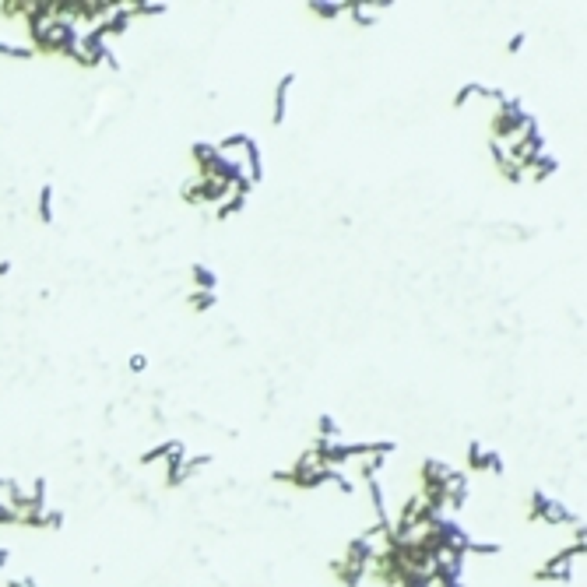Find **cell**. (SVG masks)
Wrapping results in <instances>:
<instances>
[{"mask_svg": "<svg viewBox=\"0 0 587 587\" xmlns=\"http://www.w3.org/2000/svg\"><path fill=\"white\" fill-rule=\"evenodd\" d=\"M531 520H545V524H580L560 500L545 496L542 489H535V496H531Z\"/></svg>", "mask_w": 587, "mask_h": 587, "instance_id": "1", "label": "cell"}, {"mask_svg": "<svg viewBox=\"0 0 587 587\" xmlns=\"http://www.w3.org/2000/svg\"><path fill=\"white\" fill-rule=\"evenodd\" d=\"M580 552H584V542H580L577 549H566V552H560V555H552L545 566L535 570V577H538V580H555V584H570V580H573V555H580Z\"/></svg>", "mask_w": 587, "mask_h": 587, "instance_id": "2", "label": "cell"}, {"mask_svg": "<svg viewBox=\"0 0 587 587\" xmlns=\"http://www.w3.org/2000/svg\"><path fill=\"white\" fill-rule=\"evenodd\" d=\"M296 85V74H282L274 88V123H285V109H289V88Z\"/></svg>", "mask_w": 587, "mask_h": 587, "instance_id": "3", "label": "cell"}, {"mask_svg": "<svg viewBox=\"0 0 587 587\" xmlns=\"http://www.w3.org/2000/svg\"><path fill=\"white\" fill-rule=\"evenodd\" d=\"M334 573L342 577L345 587H359V580L369 573V566H359V563H352V560H337V563H334Z\"/></svg>", "mask_w": 587, "mask_h": 587, "instance_id": "4", "label": "cell"}, {"mask_svg": "<svg viewBox=\"0 0 587 587\" xmlns=\"http://www.w3.org/2000/svg\"><path fill=\"white\" fill-rule=\"evenodd\" d=\"M243 151H246V162H250V183H261L264 179V162H261V144L250 137L243 144Z\"/></svg>", "mask_w": 587, "mask_h": 587, "instance_id": "5", "label": "cell"}, {"mask_svg": "<svg viewBox=\"0 0 587 587\" xmlns=\"http://www.w3.org/2000/svg\"><path fill=\"white\" fill-rule=\"evenodd\" d=\"M131 14H134V8H116V11H113V18H106V21H102L106 36H120V32H127Z\"/></svg>", "mask_w": 587, "mask_h": 587, "instance_id": "6", "label": "cell"}, {"mask_svg": "<svg viewBox=\"0 0 587 587\" xmlns=\"http://www.w3.org/2000/svg\"><path fill=\"white\" fill-rule=\"evenodd\" d=\"M183 457H187V447L176 443L173 454H169V475H166L169 485H179V482H183Z\"/></svg>", "mask_w": 587, "mask_h": 587, "instance_id": "7", "label": "cell"}, {"mask_svg": "<svg viewBox=\"0 0 587 587\" xmlns=\"http://www.w3.org/2000/svg\"><path fill=\"white\" fill-rule=\"evenodd\" d=\"M194 285H197V292H214L219 274H214L208 264H194Z\"/></svg>", "mask_w": 587, "mask_h": 587, "instance_id": "8", "label": "cell"}, {"mask_svg": "<svg viewBox=\"0 0 587 587\" xmlns=\"http://www.w3.org/2000/svg\"><path fill=\"white\" fill-rule=\"evenodd\" d=\"M531 166H535V173H531V176H535V179L542 183V179H549V176H552L555 169H560V159H555V155H538V159H535Z\"/></svg>", "mask_w": 587, "mask_h": 587, "instance_id": "9", "label": "cell"}, {"mask_svg": "<svg viewBox=\"0 0 587 587\" xmlns=\"http://www.w3.org/2000/svg\"><path fill=\"white\" fill-rule=\"evenodd\" d=\"M190 151H194V159H197L201 173H204V169L211 166V159H214V155H219V148H214V144H208V141H197V144H194Z\"/></svg>", "mask_w": 587, "mask_h": 587, "instance_id": "10", "label": "cell"}, {"mask_svg": "<svg viewBox=\"0 0 587 587\" xmlns=\"http://www.w3.org/2000/svg\"><path fill=\"white\" fill-rule=\"evenodd\" d=\"M39 222H53V187H43L39 190Z\"/></svg>", "mask_w": 587, "mask_h": 587, "instance_id": "11", "label": "cell"}, {"mask_svg": "<svg viewBox=\"0 0 587 587\" xmlns=\"http://www.w3.org/2000/svg\"><path fill=\"white\" fill-rule=\"evenodd\" d=\"M465 552H472V555H496V552H503V545L500 542H468L465 545Z\"/></svg>", "mask_w": 587, "mask_h": 587, "instance_id": "12", "label": "cell"}, {"mask_svg": "<svg viewBox=\"0 0 587 587\" xmlns=\"http://www.w3.org/2000/svg\"><path fill=\"white\" fill-rule=\"evenodd\" d=\"M176 443H179V440H166V443H159L155 450H144V454H141V465H151V461H159V457H169Z\"/></svg>", "mask_w": 587, "mask_h": 587, "instance_id": "13", "label": "cell"}, {"mask_svg": "<svg viewBox=\"0 0 587 587\" xmlns=\"http://www.w3.org/2000/svg\"><path fill=\"white\" fill-rule=\"evenodd\" d=\"M345 11H348L359 25H373V21H377V11H369V8H362V4H345Z\"/></svg>", "mask_w": 587, "mask_h": 587, "instance_id": "14", "label": "cell"}, {"mask_svg": "<svg viewBox=\"0 0 587 587\" xmlns=\"http://www.w3.org/2000/svg\"><path fill=\"white\" fill-rule=\"evenodd\" d=\"M243 204H246V197H229V201L219 208V222H225V219H232V214H239Z\"/></svg>", "mask_w": 587, "mask_h": 587, "instance_id": "15", "label": "cell"}, {"mask_svg": "<svg viewBox=\"0 0 587 587\" xmlns=\"http://www.w3.org/2000/svg\"><path fill=\"white\" fill-rule=\"evenodd\" d=\"M485 472H492V475H503L507 472V465H503V457L496 454V450H485V465H482Z\"/></svg>", "mask_w": 587, "mask_h": 587, "instance_id": "16", "label": "cell"}, {"mask_svg": "<svg viewBox=\"0 0 587 587\" xmlns=\"http://www.w3.org/2000/svg\"><path fill=\"white\" fill-rule=\"evenodd\" d=\"M482 465H485V447L478 440H472V447H468V468H482Z\"/></svg>", "mask_w": 587, "mask_h": 587, "instance_id": "17", "label": "cell"}, {"mask_svg": "<svg viewBox=\"0 0 587 587\" xmlns=\"http://www.w3.org/2000/svg\"><path fill=\"white\" fill-rule=\"evenodd\" d=\"M0 56H14V60H32V56H36V49H21V46H8V43H0Z\"/></svg>", "mask_w": 587, "mask_h": 587, "instance_id": "18", "label": "cell"}, {"mask_svg": "<svg viewBox=\"0 0 587 587\" xmlns=\"http://www.w3.org/2000/svg\"><path fill=\"white\" fill-rule=\"evenodd\" d=\"M246 141H250V134H229V137H225L222 144H214V148H219V155H225L229 148H243Z\"/></svg>", "mask_w": 587, "mask_h": 587, "instance_id": "19", "label": "cell"}, {"mask_svg": "<svg viewBox=\"0 0 587 587\" xmlns=\"http://www.w3.org/2000/svg\"><path fill=\"white\" fill-rule=\"evenodd\" d=\"M478 88H482L478 81H468V85H465V88H461L457 96H454V106H465V102H468L472 96H478Z\"/></svg>", "mask_w": 587, "mask_h": 587, "instance_id": "20", "label": "cell"}, {"mask_svg": "<svg viewBox=\"0 0 587 587\" xmlns=\"http://www.w3.org/2000/svg\"><path fill=\"white\" fill-rule=\"evenodd\" d=\"M190 306H194V310H211V306H214V292H194Z\"/></svg>", "mask_w": 587, "mask_h": 587, "instance_id": "21", "label": "cell"}, {"mask_svg": "<svg viewBox=\"0 0 587 587\" xmlns=\"http://www.w3.org/2000/svg\"><path fill=\"white\" fill-rule=\"evenodd\" d=\"M313 8V14H320V18H337L345 11V4H310Z\"/></svg>", "mask_w": 587, "mask_h": 587, "instance_id": "22", "label": "cell"}, {"mask_svg": "<svg viewBox=\"0 0 587 587\" xmlns=\"http://www.w3.org/2000/svg\"><path fill=\"white\" fill-rule=\"evenodd\" d=\"M43 528H64V513L60 510H43Z\"/></svg>", "mask_w": 587, "mask_h": 587, "instance_id": "23", "label": "cell"}, {"mask_svg": "<svg viewBox=\"0 0 587 587\" xmlns=\"http://www.w3.org/2000/svg\"><path fill=\"white\" fill-rule=\"evenodd\" d=\"M320 440H331V436H337V422L331 419V415H320Z\"/></svg>", "mask_w": 587, "mask_h": 587, "instance_id": "24", "label": "cell"}, {"mask_svg": "<svg viewBox=\"0 0 587 587\" xmlns=\"http://www.w3.org/2000/svg\"><path fill=\"white\" fill-rule=\"evenodd\" d=\"M134 11H141V14H162L166 4H134Z\"/></svg>", "mask_w": 587, "mask_h": 587, "instance_id": "25", "label": "cell"}, {"mask_svg": "<svg viewBox=\"0 0 587 587\" xmlns=\"http://www.w3.org/2000/svg\"><path fill=\"white\" fill-rule=\"evenodd\" d=\"M144 366H148V355H131V369H134V373H144Z\"/></svg>", "mask_w": 587, "mask_h": 587, "instance_id": "26", "label": "cell"}, {"mask_svg": "<svg viewBox=\"0 0 587 587\" xmlns=\"http://www.w3.org/2000/svg\"><path fill=\"white\" fill-rule=\"evenodd\" d=\"M8 587H39V584H36L32 577H21V580H11Z\"/></svg>", "mask_w": 587, "mask_h": 587, "instance_id": "27", "label": "cell"}, {"mask_svg": "<svg viewBox=\"0 0 587 587\" xmlns=\"http://www.w3.org/2000/svg\"><path fill=\"white\" fill-rule=\"evenodd\" d=\"M520 46H524V32H517V36L510 39V46H507V49H510V53H517Z\"/></svg>", "mask_w": 587, "mask_h": 587, "instance_id": "28", "label": "cell"}, {"mask_svg": "<svg viewBox=\"0 0 587 587\" xmlns=\"http://www.w3.org/2000/svg\"><path fill=\"white\" fill-rule=\"evenodd\" d=\"M8 560H11V549H0V566H4Z\"/></svg>", "mask_w": 587, "mask_h": 587, "instance_id": "29", "label": "cell"}]
</instances>
